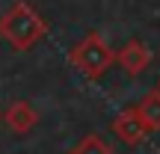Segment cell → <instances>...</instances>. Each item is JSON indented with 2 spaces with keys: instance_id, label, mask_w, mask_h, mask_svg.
<instances>
[{
  "instance_id": "6",
  "label": "cell",
  "mask_w": 160,
  "mask_h": 154,
  "mask_svg": "<svg viewBox=\"0 0 160 154\" xmlns=\"http://www.w3.org/2000/svg\"><path fill=\"white\" fill-rule=\"evenodd\" d=\"M137 110H139V116H142V122H145L148 131H160V89L148 92V95L139 101Z\"/></svg>"
},
{
  "instance_id": "4",
  "label": "cell",
  "mask_w": 160,
  "mask_h": 154,
  "mask_svg": "<svg viewBox=\"0 0 160 154\" xmlns=\"http://www.w3.org/2000/svg\"><path fill=\"white\" fill-rule=\"evenodd\" d=\"M116 62L122 65V71H125V74L139 77V74L151 65V51H148L139 39H131L119 53H116Z\"/></svg>"
},
{
  "instance_id": "2",
  "label": "cell",
  "mask_w": 160,
  "mask_h": 154,
  "mask_svg": "<svg viewBox=\"0 0 160 154\" xmlns=\"http://www.w3.org/2000/svg\"><path fill=\"white\" fill-rule=\"evenodd\" d=\"M68 59H71V65L80 71L83 77H89V80H98V77H104L110 68L116 65V53H113V47L104 42V36L101 33H86L83 39L77 42L74 47H71V53H68Z\"/></svg>"
},
{
  "instance_id": "8",
  "label": "cell",
  "mask_w": 160,
  "mask_h": 154,
  "mask_svg": "<svg viewBox=\"0 0 160 154\" xmlns=\"http://www.w3.org/2000/svg\"><path fill=\"white\" fill-rule=\"evenodd\" d=\"M0 122H3V110H0Z\"/></svg>"
},
{
  "instance_id": "5",
  "label": "cell",
  "mask_w": 160,
  "mask_h": 154,
  "mask_svg": "<svg viewBox=\"0 0 160 154\" xmlns=\"http://www.w3.org/2000/svg\"><path fill=\"white\" fill-rule=\"evenodd\" d=\"M3 119H6V125H9V131H15V133H30V131L36 127V122H39V113L33 110V104L15 101V104H9V110L3 113Z\"/></svg>"
},
{
  "instance_id": "9",
  "label": "cell",
  "mask_w": 160,
  "mask_h": 154,
  "mask_svg": "<svg viewBox=\"0 0 160 154\" xmlns=\"http://www.w3.org/2000/svg\"><path fill=\"white\" fill-rule=\"evenodd\" d=\"M157 89H160V83H157Z\"/></svg>"
},
{
  "instance_id": "7",
  "label": "cell",
  "mask_w": 160,
  "mask_h": 154,
  "mask_svg": "<svg viewBox=\"0 0 160 154\" xmlns=\"http://www.w3.org/2000/svg\"><path fill=\"white\" fill-rule=\"evenodd\" d=\"M68 154H113V145H110L101 133H86Z\"/></svg>"
},
{
  "instance_id": "3",
  "label": "cell",
  "mask_w": 160,
  "mask_h": 154,
  "mask_svg": "<svg viewBox=\"0 0 160 154\" xmlns=\"http://www.w3.org/2000/svg\"><path fill=\"white\" fill-rule=\"evenodd\" d=\"M113 133H116V137H119L125 145L137 148V145L145 142V137H148L151 131L145 127V122H142V116H139V110H137V107H128V110H122V113L113 119Z\"/></svg>"
},
{
  "instance_id": "1",
  "label": "cell",
  "mask_w": 160,
  "mask_h": 154,
  "mask_svg": "<svg viewBox=\"0 0 160 154\" xmlns=\"http://www.w3.org/2000/svg\"><path fill=\"white\" fill-rule=\"evenodd\" d=\"M0 33L9 42V47H15V51H30L33 45H39L48 36V21L27 3V0H18V3H12V9L0 18Z\"/></svg>"
}]
</instances>
